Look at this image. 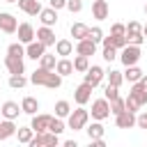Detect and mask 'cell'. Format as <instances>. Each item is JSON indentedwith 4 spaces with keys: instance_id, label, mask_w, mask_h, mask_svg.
I'll use <instances>...</instances> for the list:
<instances>
[{
    "instance_id": "obj_26",
    "label": "cell",
    "mask_w": 147,
    "mask_h": 147,
    "mask_svg": "<svg viewBox=\"0 0 147 147\" xmlns=\"http://www.w3.org/2000/svg\"><path fill=\"white\" fill-rule=\"evenodd\" d=\"M87 25L85 23H71V28H69V32H71V37L76 39V41H80V39H85L87 37Z\"/></svg>"
},
{
    "instance_id": "obj_49",
    "label": "cell",
    "mask_w": 147,
    "mask_h": 147,
    "mask_svg": "<svg viewBox=\"0 0 147 147\" xmlns=\"http://www.w3.org/2000/svg\"><path fill=\"white\" fill-rule=\"evenodd\" d=\"M138 83H140V85H142V87H145V90H147V76H145V74H142V78H140V80H138Z\"/></svg>"
},
{
    "instance_id": "obj_31",
    "label": "cell",
    "mask_w": 147,
    "mask_h": 147,
    "mask_svg": "<svg viewBox=\"0 0 147 147\" xmlns=\"http://www.w3.org/2000/svg\"><path fill=\"white\" fill-rule=\"evenodd\" d=\"M7 55H14V57H25V44L21 41H14L7 46Z\"/></svg>"
},
{
    "instance_id": "obj_14",
    "label": "cell",
    "mask_w": 147,
    "mask_h": 147,
    "mask_svg": "<svg viewBox=\"0 0 147 147\" xmlns=\"http://www.w3.org/2000/svg\"><path fill=\"white\" fill-rule=\"evenodd\" d=\"M108 14H110V7H108L106 0H94V2H92V16H94L96 21H106Z\"/></svg>"
},
{
    "instance_id": "obj_25",
    "label": "cell",
    "mask_w": 147,
    "mask_h": 147,
    "mask_svg": "<svg viewBox=\"0 0 147 147\" xmlns=\"http://www.w3.org/2000/svg\"><path fill=\"white\" fill-rule=\"evenodd\" d=\"M140 78H142V69H140L138 64H129L126 71H124V80H129V83H138Z\"/></svg>"
},
{
    "instance_id": "obj_23",
    "label": "cell",
    "mask_w": 147,
    "mask_h": 147,
    "mask_svg": "<svg viewBox=\"0 0 147 147\" xmlns=\"http://www.w3.org/2000/svg\"><path fill=\"white\" fill-rule=\"evenodd\" d=\"M55 53H57L60 57H67V55L74 53V44H71L69 39H57V41H55Z\"/></svg>"
},
{
    "instance_id": "obj_33",
    "label": "cell",
    "mask_w": 147,
    "mask_h": 147,
    "mask_svg": "<svg viewBox=\"0 0 147 147\" xmlns=\"http://www.w3.org/2000/svg\"><path fill=\"white\" fill-rule=\"evenodd\" d=\"M69 113H71V103H69V101H64V99H62V101H57V103H55V117H62V119H64Z\"/></svg>"
},
{
    "instance_id": "obj_35",
    "label": "cell",
    "mask_w": 147,
    "mask_h": 147,
    "mask_svg": "<svg viewBox=\"0 0 147 147\" xmlns=\"http://www.w3.org/2000/svg\"><path fill=\"white\" fill-rule=\"evenodd\" d=\"M55 55H51V53H44L41 57H39V67H44V69H55Z\"/></svg>"
},
{
    "instance_id": "obj_12",
    "label": "cell",
    "mask_w": 147,
    "mask_h": 147,
    "mask_svg": "<svg viewBox=\"0 0 147 147\" xmlns=\"http://www.w3.org/2000/svg\"><path fill=\"white\" fill-rule=\"evenodd\" d=\"M115 124H117V129H133L136 126V113L122 110L119 115H115Z\"/></svg>"
},
{
    "instance_id": "obj_44",
    "label": "cell",
    "mask_w": 147,
    "mask_h": 147,
    "mask_svg": "<svg viewBox=\"0 0 147 147\" xmlns=\"http://www.w3.org/2000/svg\"><path fill=\"white\" fill-rule=\"evenodd\" d=\"M110 34H117V37L126 34V25H124V23H113V28H110Z\"/></svg>"
},
{
    "instance_id": "obj_37",
    "label": "cell",
    "mask_w": 147,
    "mask_h": 147,
    "mask_svg": "<svg viewBox=\"0 0 147 147\" xmlns=\"http://www.w3.org/2000/svg\"><path fill=\"white\" fill-rule=\"evenodd\" d=\"M124 37H126V44H136V46H142V41H145L142 32H126Z\"/></svg>"
},
{
    "instance_id": "obj_27",
    "label": "cell",
    "mask_w": 147,
    "mask_h": 147,
    "mask_svg": "<svg viewBox=\"0 0 147 147\" xmlns=\"http://www.w3.org/2000/svg\"><path fill=\"white\" fill-rule=\"evenodd\" d=\"M85 131H87V138L90 140H94V138H103V124L101 122H92L90 126H85Z\"/></svg>"
},
{
    "instance_id": "obj_41",
    "label": "cell",
    "mask_w": 147,
    "mask_h": 147,
    "mask_svg": "<svg viewBox=\"0 0 147 147\" xmlns=\"http://www.w3.org/2000/svg\"><path fill=\"white\" fill-rule=\"evenodd\" d=\"M124 108H126V110H131V113H138L142 106H140V103H138L133 96H126V99H124Z\"/></svg>"
},
{
    "instance_id": "obj_5",
    "label": "cell",
    "mask_w": 147,
    "mask_h": 147,
    "mask_svg": "<svg viewBox=\"0 0 147 147\" xmlns=\"http://www.w3.org/2000/svg\"><path fill=\"white\" fill-rule=\"evenodd\" d=\"M90 115H92V119H96V122H103L106 117H110V101L103 96V99H94L92 101V110H90Z\"/></svg>"
},
{
    "instance_id": "obj_42",
    "label": "cell",
    "mask_w": 147,
    "mask_h": 147,
    "mask_svg": "<svg viewBox=\"0 0 147 147\" xmlns=\"http://www.w3.org/2000/svg\"><path fill=\"white\" fill-rule=\"evenodd\" d=\"M67 9H69L71 14L83 11V0H67Z\"/></svg>"
},
{
    "instance_id": "obj_39",
    "label": "cell",
    "mask_w": 147,
    "mask_h": 147,
    "mask_svg": "<svg viewBox=\"0 0 147 147\" xmlns=\"http://www.w3.org/2000/svg\"><path fill=\"white\" fill-rule=\"evenodd\" d=\"M122 110H126V108H124V99H122V96L113 99V101H110V115H119Z\"/></svg>"
},
{
    "instance_id": "obj_4",
    "label": "cell",
    "mask_w": 147,
    "mask_h": 147,
    "mask_svg": "<svg viewBox=\"0 0 147 147\" xmlns=\"http://www.w3.org/2000/svg\"><path fill=\"white\" fill-rule=\"evenodd\" d=\"M117 57L122 60L124 67H129V64H138V62H140V46H136V44H126L124 48H119V55H117Z\"/></svg>"
},
{
    "instance_id": "obj_40",
    "label": "cell",
    "mask_w": 147,
    "mask_h": 147,
    "mask_svg": "<svg viewBox=\"0 0 147 147\" xmlns=\"http://www.w3.org/2000/svg\"><path fill=\"white\" fill-rule=\"evenodd\" d=\"M103 96H106L108 101L117 99V96H119V87H115V85H106V90H103Z\"/></svg>"
},
{
    "instance_id": "obj_30",
    "label": "cell",
    "mask_w": 147,
    "mask_h": 147,
    "mask_svg": "<svg viewBox=\"0 0 147 147\" xmlns=\"http://www.w3.org/2000/svg\"><path fill=\"white\" fill-rule=\"evenodd\" d=\"M25 85H28V78L23 74H9V87L11 90H21Z\"/></svg>"
},
{
    "instance_id": "obj_45",
    "label": "cell",
    "mask_w": 147,
    "mask_h": 147,
    "mask_svg": "<svg viewBox=\"0 0 147 147\" xmlns=\"http://www.w3.org/2000/svg\"><path fill=\"white\" fill-rule=\"evenodd\" d=\"M126 32H142V25H140L138 21H129V25H126Z\"/></svg>"
},
{
    "instance_id": "obj_3",
    "label": "cell",
    "mask_w": 147,
    "mask_h": 147,
    "mask_svg": "<svg viewBox=\"0 0 147 147\" xmlns=\"http://www.w3.org/2000/svg\"><path fill=\"white\" fill-rule=\"evenodd\" d=\"M28 145H30V147H57V145H60V136H57V133H51V131L34 133Z\"/></svg>"
},
{
    "instance_id": "obj_11",
    "label": "cell",
    "mask_w": 147,
    "mask_h": 147,
    "mask_svg": "<svg viewBox=\"0 0 147 147\" xmlns=\"http://www.w3.org/2000/svg\"><path fill=\"white\" fill-rule=\"evenodd\" d=\"M44 53H46V46H44L39 39H32L30 44H25V57H30V60H39Z\"/></svg>"
},
{
    "instance_id": "obj_19",
    "label": "cell",
    "mask_w": 147,
    "mask_h": 147,
    "mask_svg": "<svg viewBox=\"0 0 147 147\" xmlns=\"http://www.w3.org/2000/svg\"><path fill=\"white\" fill-rule=\"evenodd\" d=\"M76 53L78 55H94L96 53V44L92 41V39H80V41H76Z\"/></svg>"
},
{
    "instance_id": "obj_1",
    "label": "cell",
    "mask_w": 147,
    "mask_h": 147,
    "mask_svg": "<svg viewBox=\"0 0 147 147\" xmlns=\"http://www.w3.org/2000/svg\"><path fill=\"white\" fill-rule=\"evenodd\" d=\"M28 80H30L32 85H44V87H48V90H57V87L62 85V76H60L55 69H44V67L34 69Z\"/></svg>"
},
{
    "instance_id": "obj_38",
    "label": "cell",
    "mask_w": 147,
    "mask_h": 147,
    "mask_svg": "<svg viewBox=\"0 0 147 147\" xmlns=\"http://www.w3.org/2000/svg\"><path fill=\"white\" fill-rule=\"evenodd\" d=\"M117 55H119V51L115 48V46H103V60L106 62H113V60H117Z\"/></svg>"
},
{
    "instance_id": "obj_28",
    "label": "cell",
    "mask_w": 147,
    "mask_h": 147,
    "mask_svg": "<svg viewBox=\"0 0 147 147\" xmlns=\"http://www.w3.org/2000/svg\"><path fill=\"white\" fill-rule=\"evenodd\" d=\"M87 67H90V57H87V55H78V53H76V57H74V71L85 74V71H87Z\"/></svg>"
},
{
    "instance_id": "obj_16",
    "label": "cell",
    "mask_w": 147,
    "mask_h": 147,
    "mask_svg": "<svg viewBox=\"0 0 147 147\" xmlns=\"http://www.w3.org/2000/svg\"><path fill=\"white\" fill-rule=\"evenodd\" d=\"M0 113H2V117H5V119H16L23 110H21V106H18L16 101H5V103H2V108H0Z\"/></svg>"
},
{
    "instance_id": "obj_8",
    "label": "cell",
    "mask_w": 147,
    "mask_h": 147,
    "mask_svg": "<svg viewBox=\"0 0 147 147\" xmlns=\"http://www.w3.org/2000/svg\"><path fill=\"white\" fill-rule=\"evenodd\" d=\"M16 28H18L16 16L9 14V11H0V32H5V34H14Z\"/></svg>"
},
{
    "instance_id": "obj_6",
    "label": "cell",
    "mask_w": 147,
    "mask_h": 147,
    "mask_svg": "<svg viewBox=\"0 0 147 147\" xmlns=\"http://www.w3.org/2000/svg\"><path fill=\"white\" fill-rule=\"evenodd\" d=\"M83 76H85V83H90L92 87H96V85H101V80L106 78V71H103L99 64H92V67H87V71H85Z\"/></svg>"
},
{
    "instance_id": "obj_32",
    "label": "cell",
    "mask_w": 147,
    "mask_h": 147,
    "mask_svg": "<svg viewBox=\"0 0 147 147\" xmlns=\"http://www.w3.org/2000/svg\"><path fill=\"white\" fill-rule=\"evenodd\" d=\"M32 136H34L32 126H23V129H16V138H18V142H23V145H28V142L32 140Z\"/></svg>"
},
{
    "instance_id": "obj_48",
    "label": "cell",
    "mask_w": 147,
    "mask_h": 147,
    "mask_svg": "<svg viewBox=\"0 0 147 147\" xmlns=\"http://www.w3.org/2000/svg\"><path fill=\"white\" fill-rule=\"evenodd\" d=\"M64 147H78L76 140H64Z\"/></svg>"
},
{
    "instance_id": "obj_46",
    "label": "cell",
    "mask_w": 147,
    "mask_h": 147,
    "mask_svg": "<svg viewBox=\"0 0 147 147\" xmlns=\"http://www.w3.org/2000/svg\"><path fill=\"white\" fill-rule=\"evenodd\" d=\"M51 5L48 7H53V9H64L67 7V0H48Z\"/></svg>"
},
{
    "instance_id": "obj_9",
    "label": "cell",
    "mask_w": 147,
    "mask_h": 147,
    "mask_svg": "<svg viewBox=\"0 0 147 147\" xmlns=\"http://www.w3.org/2000/svg\"><path fill=\"white\" fill-rule=\"evenodd\" d=\"M51 117H53V115H44V113H34V115H32V122H30V126H32V131H34V133H44V131H48V124H51Z\"/></svg>"
},
{
    "instance_id": "obj_24",
    "label": "cell",
    "mask_w": 147,
    "mask_h": 147,
    "mask_svg": "<svg viewBox=\"0 0 147 147\" xmlns=\"http://www.w3.org/2000/svg\"><path fill=\"white\" fill-rule=\"evenodd\" d=\"M21 110H23L25 115H34V113L39 110V101H37L34 96H23V101H21Z\"/></svg>"
},
{
    "instance_id": "obj_36",
    "label": "cell",
    "mask_w": 147,
    "mask_h": 147,
    "mask_svg": "<svg viewBox=\"0 0 147 147\" xmlns=\"http://www.w3.org/2000/svg\"><path fill=\"white\" fill-rule=\"evenodd\" d=\"M85 39H92L94 44H99V41L103 39V30H101L99 25H94V28H90V30H87V37H85Z\"/></svg>"
},
{
    "instance_id": "obj_17",
    "label": "cell",
    "mask_w": 147,
    "mask_h": 147,
    "mask_svg": "<svg viewBox=\"0 0 147 147\" xmlns=\"http://www.w3.org/2000/svg\"><path fill=\"white\" fill-rule=\"evenodd\" d=\"M39 21H41V25H48V28H53L55 23H57V9H53V7H41V11H39Z\"/></svg>"
},
{
    "instance_id": "obj_15",
    "label": "cell",
    "mask_w": 147,
    "mask_h": 147,
    "mask_svg": "<svg viewBox=\"0 0 147 147\" xmlns=\"http://www.w3.org/2000/svg\"><path fill=\"white\" fill-rule=\"evenodd\" d=\"M5 67L9 74H25V64H23V57H14V55H7L5 57Z\"/></svg>"
},
{
    "instance_id": "obj_20",
    "label": "cell",
    "mask_w": 147,
    "mask_h": 147,
    "mask_svg": "<svg viewBox=\"0 0 147 147\" xmlns=\"http://www.w3.org/2000/svg\"><path fill=\"white\" fill-rule=\"evenodd\" d=\"M16 136V124L14 119H2L0 122V140H9Z\"/></svg>"
},
{
    "instance_id": "obj_10",
    "label": "cell",
    "mask_w": 147,
    "mask_h": 147,
    "mask_svg": "<svg viewBox=\"0 0 147 147\" xmlns=\"http://www.w3.org/2000/svg\"><path fill=\"white\" fill-rule=\"evenodd\" d=\"M34 37L48 48V46H55V32H53V28H48V25H41V28H37V32H34Z\"/></svg>"
},
{
    "instance_id": "obj_7",
    "label": "cell",
    "mask_w": 147,
    "mask_h": 147,
    "mask_svg": "<svg viewBox=\"0 0 147 147\" xmlns=\"http://www.w3.org/2000/svg\"><path fill=\"white\" fill-rule=\"evenodd\" d=\"M92 90H94V87H92L90 83H85V80H83V83L74 90V101H76L78 106H85V103L92 99Z\"/></svg>"
},
{
    "instance_id": "obj_29",
    "label": "cell",
    "mask_w": 147,
    "mask_h": 147,
    "mask_svg": "<svg viewBox=\"0 0 147 147\" xmlns=\"http://www.w3.org/2000/svg\"><path fill=\"white\" fill-rule=\"evenodd\" d=\"M106 78H108V85H115V87H119V85L124 83V74H122V71H117V69L106 71Z\"/></svg>"
},
{
    "instance_id": "obj_22",
    "label": "cell",
    "mask_w": 147,
    "mask_h": 147,
    "mask_svg": "<svg viewBox=\"0 0 147 147\" xmlns=\"http://www.w3.org/2000/svg\"><path fill=\"white\" fill-rule=\"evenodd\" d=\"M55 71L64 78V76H69V74H74V62L69 60V57H60L57 62H55Z\"/></svg>"
},
{
    "instance_id": "obj_34",
    "label": "cell",
    "mask_w": 147,
    "mask_h": 147,
    "mask_svg": "<svg viewBox=\"0 0 147 147\" xmlns=\"http://www.w3.org/2000/svg\"><path fill=\"white\" fill-rule=\"evenodd\" d=\"M64 129H67V126H64L62 117H51V124H48V131H51V133H57V136H60Z\"/></svg>"
},
{
    "instance_id": "obj_13",
    "label": "cell",
    "mask_w": 147,
    "mask_h": 147,
    "mask_svg": "<svg viewBox=\"0 0 147 147\" xmlns=\"http://www.w3.org/2000/svg\"><path fill=\"white\" fill-rule=\"evenodd\" d=\"M16 5L28 16H39V11H41V2L39 0H16Z\"/></svg>"
},
{
    "instance_id": "obj_2",
    "label": "cell",
    "mask_w": 147,
    "mask_h": 147,
    "mask_svg": "<svg viewBox=\"0 0 147 147\" xmlns=\"http://www.w3.org/2000/svg\"><path fill=\"white\" fill-rule=\"evenodd\" d=\"M87 119H90V110H85L83 106H78L76 110H71L67 115V129L71 131H80L87 126Z\"/></svg>"
},
{
    "instance_id": "obj_51",
    "label": "cell",
    "mask_w": 147,
    "mask_h": 147,
    "mask_svg": "<svg viewBox=\"0 0 147 147\" xmlns=\"http://www.w3.org/2000/svg\"><path fill=\"white\" fill-rule=\"evenodd\" d=\"M145 14H147V0H145Z\"/></svg>"
},
{
    "instance_id": "obj_52",
    "label": "cell",
    "mask_w": 147,
    "mask_h": 147,
    "mask_svg": "<svg viewBox=\"0 0 147 147\" xmlns=\"http://www.w3.org/2000/svg\"><path fill=\"white\" fill-rule=\"evenodd\" d=\"M5 2H16V0H5Z\"/></svg>"
},
{
    "instance_id": "obj_50",
    "label": "cell",
    "mask_w": 147,
    "mask_h": 147,
    "mask_svg": "<svg viewBox=\"0 0 147 147\" xmlns=\"http://www.w3.org/2000/svg\"><path fill=\"white\" fill-rule=\"evenodd\" d=\"M142 34H145V37H147V23H145V25H142Z\"/></svg>"
},
{
    "instance_id": "obj_21",
    "label": "cell",
    "mask_w": 147,
    "mask_h": 147,
    "mask_svg": "<svg viewBox=\"0 0 147 147\" xmlns=\"http://www.w3.org/2000/svg\"><path fill=\"white\" fill-rule=\"evenodd\" d=\"M129 96H133L140 106H145V103H147V90H145L140 83H131V92H129Z\"/></svg>"
},
{
    "instance_id": "obj_47",
    "label": "cell",
    "mask_w": 147,
    "mask_h": 147,
    "mask_svg": "<svg viewBox=\"0 0 147 147\" xmlns=\"http://www.w3.org/2000/svg\"><path fill=\"white\" fill-rule=\"evenodd\" d=\"M90 145H92V147H106L103 138H94V140H90Z\"/></svg>"
},
{
    "instance_id": "obj_43",
    "label": "cell",
    "mask_w": 147,
    "mask_h": 147,
    "mask_svg": "<svg viewBox=\"0 0 147 147\" xmlns=\"http://www.w3.org/2000/svg\"><path fill=\"white\" fill-rule=\"evenodd\" d=\"M136 126H140V129L147 131V110H142V113L136 115Z\"/></svg>"
},
{
    "instance_id": "obj_18",
    "label": "cell",
    "mask_w": 147,
    "mask_h": 147,
    "mask_svg": "<svg viewBox=\"0 0 147 147\" xmlns=\"http://www.w3.org/2000/svg\"><path fill=\"white\" fill-rule=\"evenodd\" d=\"M16 34H18V41H21V44H30V41L34 39V28H32L30 23H21V25L16 28Z\"/></svg>"
}]
</instances>
